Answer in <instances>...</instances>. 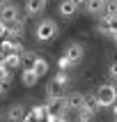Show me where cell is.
Segmentation results:
<instances>
[{"mask_svg": "<svg viewBox=\"0 0 117 122\" xmlns=\"http://www.w3.org/2000/svg\"><path fill=\"white\" fill-rule=\"evenodd\" d=\"M34 35H37V39H39V41H51V39H55V35H57V23H55L53 19L39 21L37 28H34Z\"/></svg>", "mask_w": 117, "mask_h": 122, "instance_id": "obj_1", "label": "cell"}, {"mask_svg": "<svg viewBox=\"0 0 117 122\" xmlns=\"http://www.w3.org/2000/svg\"><path fill=\"white\" fill-rule=\"evenodd\" d=\"M46 111H48L46 122H55V120H60V117L69 111L67 99H64V97H62V99H51V102L46 104Z\"/></svg>", "mask_w": 117, "mask_h": 122, "instance_id": "obj_2", "label": "cell"}, {"mask_svg": "<svg viewBox=\"0 0 117 122\" xmlns=\"http://www.w3.org/2000/svg\"><path fill=\"white\" fill-rule=\"evenodd\" d=\"M96 99H99V104H101V108L103 106H112V104L117 102V88L110 85V83L101 85V88L96 90Z\"/></svg>", "mask_w": 117, "mask_h": 122, "instance_id": "obj_3", "label": "cell"}, {"mask_svg": "<svg viewBox=\"0 0 117 122\" xmlns=\"http://www.w3.org/2000/svg\"><path fill=\"white\" fill-rule=\"evenodd\" d=\"M64 53H67V58L76 65V62H80V60H83L85 48H83V44H78V41H71V44L67 46V51H64Z\"/></svg>", "mask_w": 117, "mask_h": 122, "instance_id": "obj_4", "label": "cell"}, {"mask_svg": "<svg viewBox=\"0 0 117 122\" xmlns=\"http://www.w3.org/2000/svg\"><path fill=\"white\" fill-rule=\"evenodd\" d=\"M46 97H48V102H51V99H62V97H64V85L53 78V81L48 83V88H46Z\"/></svg>", "mask_w": 117, "mask_h": 122, "instance_id": "obj_5", "label": "cell"}, {"mask_svg": "<svg viewBox=\"0 0 117 122\" xmlns=\"http://www.w3.org/2000/svg\"><path fill=\"white\" fill-rule=\"evenodd\" d=\"M0 53H5V55H9V53H25L23 51V46H21L19 41H14V39H2L0 41Z\"/></svg>", "mask_w": 117, "mask_h": 122, "instance_id": "obj_6", "label": "cell"}, {"mask_svg": "<svg viewBox=\"0 0 117 122\" xmlns=\"http://www.w3.org/2000/svg\"><path fill=\"white\" fill-rule=\"evenodd\" d=\"M21 16H19V7L16 5H9L7 2L2 9H0V21H5V23H9V21H19Z\"/></svg>", "mask_w": 117, "mask_h": 122, "instance_id": "obj_7", "label": "cell"}, {"mask_svg": "<svg viewBox=\"0 0 117 122\" xmlns=\"http://www.w3.org/2000/svg\"><path fill=\"white\" fill-rule=\"evenodd\" d=\"M76 9H78V5H76L74 0H62L60 5H57V12H60L62 19H71L76 14Z\"/></svg>", "mask_w": 117, "mask_h": 122, "instance_id": "obj_8", "label": "cell"}, {"mask_svg": "<svg viewBox=\"0 0 117 122\" xmlns=\"http://www.w3.org/2000/svg\"><path fill=\"white\" fill-rule=\"evenodd\" d=\"M2 67H5V69H19V67H23V53H9V55H5Z\"/></svg>", "mask_w": 117, "mask_h": 122, "instance_id": "obj_9", "label": "cell"}, {"mask_svg": "<svg viewBox=\"0 0 117 122\" xmlns=\"http://www.w3.org/2000/svg\"><path fill=\"white\" fill-rule=\"evenodd\" d=\"M67 106L74 111H80L83 106H85V95H80V92H74L71 97H67Z\"/></svg>", "mask_w": 117, "mask_h": 122, "instance_id": "obj_10", "label": "cell"}, {"mask_svg": "<svg viewBox=\"0 0 117 122\" xmlns=\"http://www.w3.org/2000/svg\"><path fill=\"white\" fill-rule=\"evenodd\" d=\"M23 117H25V108H23L21 104L12 106V108H9V113H7V120H9V122H21Z\"/></svg>", "mask_w": 117, "mask_h": 122, "instance_id": "obj_11", "label": "cell"}, {"mask_svg": "<svg viewBox=\"0 0 117 122\" xmlns=\"http://www.w3.org/2000/svg\"><path fill=\"white\" fill-rule=\"evenodd\" d=\"M44 7H46V0H28V2H25V9H28V14H30V16L39 14Z\"/></svg>", "mask_w": 117, "mask_h": 122, "instance_id": "obj_12", "label": "cell"}, {"mask_svg": "<svg viewBox=\"0 0 117 122\" xmlns=\"http://www.w3.org/2000/svg\"><path fill=\"white\" fill-rule=\"evenodd\" d=\"M21 81H23V83H25V85H28V88H32V85H34V83H37V81H39V76H37V74H34V69H23V74H21Z\"/></svg>", "mask_w": 117, "mask_h": 122, "instance_id": "obj_13", "label": "cell"}, {"mask_svg": "<svg viewBox=\"0 0 117 122\" xmlns=\"http://www.w3.org/2000/svg\"><path fill=\"white\" fill-rule=\"evenodd\" d=\"M85 7H87V12L89 14H103V7H106V0H87L85 2Z\"/></svg>", "mask_w": 117, "mask_h": 122, "instance_id": "obj_14", "label": "cell"}, {"mask_svg": "<svg viewBox=\"0 0 117 122\" xmlns=\"http://www.w3.org/2000/svg\"><path fill=\"white\" fill-rule=\"evenodd\" d=\"M85 108H89L92 113H99V108H101V104H99L96 95H85Z\"/></svg>", "mask_w": 117, "mask_h": 122, "instance_id": "obj_15", "label": "cell"}, {"mask_svg": "<svg viewBox=\"0 0 117 122\" xmlns=\"http://www.w3.org/2000/svg\"><path fill=\"white\" fill-rule=\"evenodd\" d=\"M21 28H23V21H9L7 23V32H9V37H19L21 35Z\"/></svg>", "mask_w": 117, "mask_h": 122, "instance_id": "obj_16", "label": "cell"}, {"mask_svg": "<svg viewBox=\"0 0 117 122\" xmlns=\"http://www.w3.org/2000/svg\"><path fill=\"white\" fill-rule=\"evenodd\" d=\"M46 71H48V62L41 60V58H37V62H34V74L41 78V76H46Z\"/></svg>", "mask_w": 117, "mask_h": 122, "instance_id": "obj_17", "label": "cell"}, {"mask_svg": "<svg viewBox=\"0 0 117 122\" xmlns=\"http://www.w3.org/2000/svg\"><path fill=\"white\" fill-rule=\"evenodd\" d=\"M103 16H117V0H106Z\"/></svg>", "mask_w": 117, "mask_h": 122, "instance_id": "obj_18", "label": "cell"}, {"mask_svg": "<svg viewBox=\"0 0 117 122\" xmlns=\"http://www.w3.org/2000/svg\"><path fill=\"white\" fill-rule=\"evenodd\" d=\"M34 62H37V55L32 53H23V69H34Z\"/></svg>", "mask_w": 117, "mask_h": 122, "instance_id": "obj_19", "label": "cell"}, {"mask_svg": "<svg viewBox=\"0 0 117 122\" xmlns=\"http://www.w3.org/2000/svg\"><path fill=\"white\" fill-rule=\"evenodd\" d=\"M92 117H94V113H92L89 108H85V106L78 111V122H89Z\"/></svg>", "mask_w": 117, "mask_h": 122, "instance_id": "obj_20", "label": "cell"}, {"mask_svg": "<svg viewBox=\"0 0 117 122\" xmlns=\"http://www.w3.org/2000/svg\"><path fill=\"white\" fill-rule=\"evenodd\" d=\"M57 67H60V69H64V71H67L69 67H74V62H71V60H69V58H67V53H62L60 58H57Z\"/></svg>", "mask_w": 117, "mask_h": 122, "instance_id": "obj_21", "label": "cell"}, {"mask_svg": "<svg viewBox=\"0 0 117 122\" xmlns=\"http://www.w3.org/2000/svg\"><path fill=\"white\" fill-rule=\"evenodd\" d=\"M103 19H106V23H108L110 32H115L117 30V16H103Z\"/></svg>", "mask_w": 117, "mask_h": 122, "instance_id": "obj_22", "label": "cell"}, {"mask_svg": "<svg viewBox=\"0 0 117 122\" xmlns=\"http://www.w3.org/2000/svg\"><path fill=\"white\" fill-rule=\"evenodd\" d=\"M55 81H60V83H62V85H67V83H69V74H67V71H64V69H62L60 74L55 76Z\"/></svg>", "mask_w": 117, "mask_h": 122, "instance_id": "obj_23", "label": "cell"}, {"mask_svg": "<svg viewBox=\"0 0 117 122\" xmlns=\"http://www.w3.org/2000/svg\"><path fill=\"white\" fill-rule=\"evenodd\" d=\"M99 32H101V35H112V32H110V28H108V23H106V19L99 23Z\"/></svg>", "mask_w": 117, "mask_h": 122, "instance_id": "obj_24", "label": "cell"}, {"mask_svg": "<svg viewBox=\"0 0 117 122\" xmlns=\"http://www.w3.org/2000/svg\"><path fill=\"white\" fill-rule=\"evenodd\" d=\"M108 74H110V78H117V60L110 65V69H108Z\"/></svg>", "mask_w": 117, "mask_h": 122, "instance_id": "obj_25", "label": "cell"}, {"mask_svg": "<svg viewBox=\"0 0 117 122\" xmlns=\"http://www.w3.org/2000/svg\"><path fill=\"white\" fill-rule=\"evenodd\" d=\"M112 111H115V115H117V102H115V104H112Z\"/></svg>", "mask_w": 117, "mask_h": 122, "instance_id": "obj_26", "label": "cell"}, {"mask_svg": "<svg viewBox=\"0 0 117 122\" xmlns=\"http://www.w3.org/2000/svg\"><path fill=\"white\" fill-rule=\"evenodd\" d=\"M112 37H115V41H117V30H115V32H112Z\"/></svg>", "mask_w": 117, "mask_h": 122, "instance_id": "obj_27", "label": "cell"}, {"mask_svg": "<svg viewBox=\"0 0 117 122\" xmlns=\"http://www.w3.org/2000/svg\"><path fill=\"white\" fill-rule=\"evenodd\" d=\"M39 122H46V120H39Z\"/></svg>", "mask_w": 117, "mask_h": 122, "instance_id": "obj_28", "label": "cell"}, {"mask_svg": "<svg viewBox=\"0 0 117 122\" xmlns=\"http://www.w3.org/2000/svg\"><path fill=\"white\" fill-rule=\"evenodd\" d=\"M115 122H117V115H115Z\"/></svg>", "mask_w": 117, "mask_h": 122, "instance_id": "obj_29", "label": "cell"}]
</instances>
